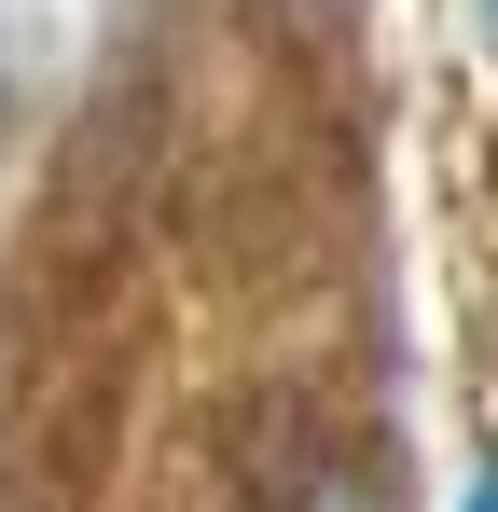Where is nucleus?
Instances as JSON below:
<instances>
[{
	"label": "nucleus",
	"instance_id": "nucleus-2",
	"mask_svg": "<svg viewBox=\"0 0 498 512\" xmlns=\"http://www.w3.org/2000/svg\"><path fill=\"white\" fill-rule=\"evenodd\" d=\"M457 512H498V443L471 457V471H457Z\"/></svg>",
	"mask_w": 498,
	"mask_h": 512
},
{
	"label": "nucleus",
	"instance_id": "nucleus-3",
	"mask_svg": "<svg viewBox=\"0 0 498 512\" xmlns=\"http://www.w3.org/2000/svg\"><path fill=\"white\" fill-rule=\"evenodd\" d=\"M471 28H485V42H498V0H471Z\"/></svg>",
	"mask_w": 498,
	"mask_h": 512
},
{
	"label": "nucleus",
	"instance_id": "nucleus-1",
	"mask_svg": "<svg viewBox=\"0 0 498 512\" xmlns=\"http://www.w3.org/2000/svg\"><path fill=\"white\" fill-rule=\"evenodd\" d=\"M277 512H402V499H388V471H374L360 443H319V457L277 485Z\"/></svg>",
	"mask_w": 498,
	"mask_h": 512
}]
</instances>
